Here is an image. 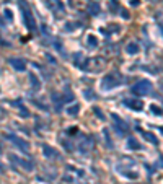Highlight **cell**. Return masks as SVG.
<instances>
[{"label":"cell","instance_id":"603a6c76","mask_svg":"<svg viewBox=\"0 0 163 184\" xmlns=\"http://www.w3.org/2000/svg\"><path fill=\"white\" fill-rule=\"evenodd\" d=\"M83 96H85L86 99H93V98H95V95H93L90 90H85V91H83Z\"/></svg>","mask_w":163,"mask_h":184},{"label":"cell","instance_id":"4fadbf2b","mask_svg":"<svg viewBox=\"0 0 163 184\" xmlns=\"http://www.w3.org/2000/svg\"><path fill=\"white\" fill-rule=\"evenodd\" d=\"M126 52L131 54V55L137 54L139 52V44L137 43H129V44H127V47H126Z\"/></svg>","mask_w":163,"mask_h":184},{"label":"cell","instance_id":"9c48e42d","mask_svg":"<svg viewBox=\"0 0 163 184\" xmlns=\"http://www.w3.org/2000/svg\"><path fill=\"white\" fill-rule=\"evenodd\" d=\"M10 160H12L13 163H18L20 166H23V168H25L26 171H31V169H33V163H30V161H25V160L18 158V157H16V155H10Z\"/></svg>","mask_w":163,"mask_h":184},{"label":"cell","instance_id":"7a4b0ae2","mask_svg":"<svg viewBox=\"0 0 163 184\" xmlns=\"http://www.w3.org/2000/svg\"><path fill=\"white\" fill-rule=\"evenodd\" d=\"M124 83V78L121 77L117 72H113V74H108L101 82V90H111V88H116V86L122 85Z\"/></svg>","mask_w":163,"mask_h":184},{"label":"cell","instance_id":"e0dca14e","mask_svg":"<svg viewBox=\"0 0 163 184\" xmlns=\"http://www.w3.org/2000/svg\"><path fill=\"white\" fill-rule=\"evenodd\" d=\"M15 106H18V107H20V114H21V117H30V111H28L26 107L21 105V101H16V103H15Z\"/></svg>","mask_w":163,"mask_h":184},{"label":"cell","instance_id":"5bb4252c","mask_svg":"<svg viewBox=\"0 0 163 184\" xmlns=\"http://www.w3.org/2000/svg\"><path fill=\"white\" fill-rule=\"evenodd\" d=\"M88 12L91 15H100V5L96 2H90L88 3Z\"/></svg>","mask_w":163,"mask_h":184},{"label":"cell","instance_id":"1f68e13d","mask_svg":"<svg viewBox=\"0 0 163 184\" xmlns=\"http://www.w3.org/2000/svg\"><path fill=\"white\" fill-rule=\"evenodd\" d=\"M160 29H162V33H163V26H162V28H160Z\"/></svg>","mask_w":163,"mask_h":184},{"label":"cell","instance_id":"4dcf8cb0","mask_svg":"<svg viewBox=\"0 0 163 184\" xmlns=\"http://www.w3.org/2000/svg\"><path fill=\"white\" fill-rule=\"evenodd\" d=\"M0 171H3V166L2 165H0Z\"/></svg>","mask_w":163,"mask_h":184},{"label":"cell","instance_id":"d6986e66","mask_svg":"<svg viewBox=\"0 0 163 184\" xmlns=\"http://www.w3.org/2000/svg\"><path fill=\"white\" fill-rule=\"evenodd\" d=\"M103 134H105V138H106V145H108V148H113V142L109 140V130H108V129H103Z\"/></svg>","mask_w":163,"mask_h":184},{"label":"cell","instance_id":"f546056e","mask_svg":"<svg viewBox=\"0 0 163 184\" xmlns=\"http://www.w3.org/2000/svg\"><path fill=\"white\" fill-rule=\"evenodd\" d=\"M158 130H160V134L163 135V127H160V129H158Z\"/></svg>","mask_w":163,"mask_h":184},{"label":"cell","instance_id":"83f0119b","mask_svg":"<svg viewBox=\"0 0 163 184\" xmlns=\"http://www.w3.org/2000/svg\"><path fill=\"white\" fill-rule=\"evenodd\" d=\"M139 3H140V0H131V5H134V7L139 5Z\"/></svg>","mask_w":163,"mask_h":184},{"label":"cell","instance_id":"ac0fdd59","mask_svg":"<svg viewBox=\"0 0 163 184\" xmlns=\"http://www.w3.org/2000/svg\"><path fill=\"white\" fill-rule=\"evenodd\" d=\"M78 111H80V106H78V105H74V106L67 107V114H69V116H77Z\"/></svg>","mask_w":163,"mask_h":184},{"label":"cell","instance_id":"6da1fadb","mask_svg":"<svg viewBox=\"0 0 163 184\" xmlns=\"http://www.w3.org/2000/svg\"><path fill=\"white\" fill-rule=\"evenodd\" d=\"M18 7L23 10V20H25V25L30 31H36V21H34V16L30 10L26 0H18Z\"/></svg>","mask_w":163,"mask_h":184},{"label":"cell","instance_id":"f1b7e54d","mask_svg":"<svg viewBox=\"0 0 163 184\" xmlns=\"http://www.w3.org/2000/svg\"><path fill=\"white\" fill-rule=\"evenodd\" d=\"M41 31H43V33H47V31H49V29H47V25H43V28H41Z\"/></svg>","mask_w":163,"mask_h":184},{"label":"cell","instance_id":"44dd1931","mask_svg":"<svg viewBox=\"0 0 163 184\" xmlns=\"http://www.w3.org/2000/svg\"><path fill=\"white\" fill-rule=\"evenodd\" d=\"M150 111H152V113H155V114H158V116L163 114V109H160V107L155 106V105H150Z\"/></svg>","mask_w":163,"mask_h":184},{"label":"cell","instance_id":"7c38bea8","mask_svg":"<svg viewBox=\"0 0 163 184\" xmlns=\"http://www.w3.org/2000/svg\"><path fill=\"white\" fill-rule=\"evenodd\" d=\"M139 130H140V129H139ZM140 134L144 135V138H145V140L152 142V144H153V145H158V138L155 137V135L152 134V132H144V130H140Z\"/></svg>","mask_w":163,"mask_h":184},{"label":"cell","instance_id":"52a82bcc","mask_svg":"<svg viewBox=\"0 0 163 184\" xmlns=\"http://www.w3.org/2000/svg\"><path fill=\"white\" fill-rule=\"evenodd\" d=\"M7 138H8V140H12V142H15V145L20 148V150H23V152L30 150V144H28L26 140H23V138L16 137V135H7Z\"/></svg>","mask_w":163,"mask_h":184},{"label":"cell","instance_id":"30bf717a","mask_svg":"<svg viewBox=\"0 0 163 184\" xmlns=\"http://www.w3.org/2000/svg\"><path fill=\"white\" fill-rule=\"evenodd\" d=\"M43 152H44V155H46L47 158H57V150L52 148V147H49V145H44Z\"/></svg>","mask_w":163,"mask_h":184},{"label":"cell","instance_id":"cb8c5ba5","mask_svg":"<svg viewBox=\"0 0 163 184\" xmlns=\"http://www.w3.org/2000/svg\"><path fill=\"white\" fill-rule=\"evenodd\" d=\"M77 132H78L77 127H69V129H67V134H69V135H75Z\"/></svg>","mask_w":163,"mask_h":184},{"label":"cell","instance_id":"d4e9b609","mask_svg":"<svg viewBox=\"0 0 163 184\" xmlns=\"http://www.w3.org/2000/svg\"><path fill=\"white\" fill-rule=\"evenodd\" d=\"M62 145H64V148H65V150H69V152H72V148H74V147H70L69 142H65V140H62Z\"/></svg>","mask_w":163,"mask_h":184},{"label":"cell","instance_id":"d6a6232c","mask_svg":"<svg viewBox=\"0 0 163 184\" xmlns=\"http://www.w3.org/2000/svg\"><path fill=\"white\" fill-rule=\"evenodd\" d=\"M0 152H2V145H0Z\"/></svg>","mask_w":163,"mask_h":184},{"label":"cell","instance_id":"9a60e30c","mask_svg":"<svg viewBox=\"0 0 163 184\" xmlns=\"http://www.w3.org/2000/svg\"><path fill=\"white\" fill-rule=\"evenodd\" d=\"M30 82H31V86L34 88V91H38V90H39V86H41V83H39V80H38L36 75L31 74L30 75Z\"/></svg>","mask_w":163,"mask_h":184},{"label":"cell","instance_id":"484cf974","mask_svg":"<svg viewBox=\"0 0 163 184\" xmlns=\"http://www.w3.org/2000/svg\"><path fill=\"white\" fill-rule=\"evenodd\" d=\"M74 28H75L74 23H67V25H65V31H70V29H74Z\"/></svg>","mask_w":163,"mask_h":184},{"label":"cell","instance_id":"2e32d148","mask_svg":"<svg viewBox=\"0 0 163 184\" xmlns=\"http://www.w3.org/2000/svg\"><path fill=\"white\" fill-rule=\"evenodd\" d=\"M86 44H88L90 47H98V39H96V36H93V34H90L88 38H86Z\"/></svg>","mask_w":163,"mask_h":184},{"label":"cell","instance_id":"4316f807","mask_svg":"<svg viewBox=\"0 0 163 184\" xmlns=\"http://www.w3.org/2000/svg\"><path fill=\"white\" fill-rule=\"evenodd\" d=\"M121 16H122L124 20H129V13H127L126 10H124V12H121Z\"/></svg>","mask_w":163,"mask_h":184},{"label":"cell","instance_id":"8fae6325","mask_svg":"<svg viewBox=\"0 0 163 184\" xmlns=\"http://www.w3.org/2000/svg\"><path fill=\"white\" fill-rule=\"evenodd\" d=\"M127 148H131V150H140L142 145L139 144L134 137H129V138H127Z\"/></svg>","mask_w":163,"mask_h":184},{"label":"cell","instance_id":"ffe728a7","mask_svg":"<svg viewBox=\"0 0 163 184\" xmlns=\"http://www.w3.org/2000/svg\"><path fill=\"white\" fill-rule=\"evenodd\" d=\"M93 113H95L96 116H98V119H100V121H105V119H106L105 114L101 113V109H98V107H93Z\"/></svg>","mask_w":163,"mask_h":184},{"label":"cell","instance_id":"ba28073f","mask_svg":"<svg viewBox=\"0 0 163 184\" xmlns=\"http://www.w3.org/2000/svg\"><path fill=\"white\" fill-rule=\"evenodd\" d=\"M8 64L12 65L15 70H18V72H25L26 70V64H25V60H23V59L12 57V59H8Z\"/></svg>","mask_w":163,"mask_h":184},{"label":"cell","instance_id":"7402d4cb","mask_svg":"<svg viewBox=\"0 0 163 184\" xmlns=\"http://www.w3.org/2000/svg\"><path fill=\"white\" fill-rule=\"evenodd\" d=\"M3 16H5L8 21H12L13 20V13H12V10H3Z\"/></svg>","mask_w":163,"mask_h":184},{"label":"cell","instance_id":"5b68a950","mask_svg":"<svg viewBox=\"0 0 163 184\" xmlns=\"http://www.w3.org/2000/svg\"><path fill=\"white\" fill-rule=\"evenodd\" d=\"M122 105L127 106L132 111H142V107H144V103H142L140 99H136V98H126L122 101Z\"/></svg>","mask_w":163,"mask_h":184},{"label":"cell","instance_id":"3957f363","mask_svg":"<svg viewBox=\"0 0 163 184\" xmlns=\"http://www.w3.org/2000/svg\"><path fill=\"white\" fill-rule=\"evenodd\" d=\"M132 91L136 93V95H148V93L152 91V83L148 82V80H140V82H137L136 85H134Z\"/></svg>","mask_w":163,"mask_h":184},{"label":"cell","instance_id":"8992f818","mask_svg":"<svg viewBox=\"0 0 163 184\" xmlns=\"http://www.w3.org/2000/svg\"><path fill=\"white\" fill-rule=\"evenodd\" d=\"M44 3H46V7L49 10H52V12H60V13H64V10H65V7H64V3L60 2V0H44Z\"/></svg>","mask_w":163,"mask_h":184},{"label":"cell","instance_id":"277c9868","mask_svg":"<svg viewBox=\"0 0 163 184\" xmlns=\"http://www.w3.org/2000/svg\"><path fill=\"white\" fill-rule=\"evenodd\" d=\"M111 117H113V121H114V129L117 130V134H119V135H124L127 130H129L127 124L124 122V121H121V117L117 116V114H111Z\"/></svg>","mask_w":163,"mask_h":184}]
</instances>
